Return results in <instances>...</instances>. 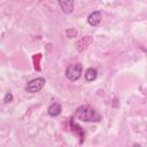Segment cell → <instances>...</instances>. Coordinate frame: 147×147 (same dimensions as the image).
I'll return each instance as SVG.
<instances>
[{"label": "cell", "mask_w": 147, "mask_h": 147, "mask_svg": "<svg viewBox=\"0 0 147 147\" xmlns=\"http://www.w3.org/2000/svg\"><path fill=\"white\" fill-rule=\"evenodd\" d=\"M75 117L82 122H100L101 116L90 106H79L75 110Z\"/></svg>", "instance_id": "cell-1"}, {"label": "cell", "mask_w": 147, "mask_h": 147, "mask_svg": "<svg viewBox=\"0 0 147 147\" xmlns=\"http://www.w3.org/2000/svg\"><path fill=\"white\" fill-rule=\"evenodd\" d=\"M82 71H83V67H82L80 63L70 64V65L67 68V70H65V77H67L70 82H76L77 79L80 78Z\"/></svg>", "instance_id": "cell-2"}, {"label": "cell", "mask_w": 147, "mask_h": 147, "mask_svg": "<svg viewBox=\"0 0 147 147\" xmlns=\"http://www.w3.org/2000/svg\"><path fill=\"white\" fill-rule=\"evenodd\" d=\"M45 78L42 77H37L32 80H30L26 86H25V91L29 92V93H36V92H39L44 86H45Z\"/></svg>", "instance_id": "cell-3"}, {"label": "cell", "mask_w": 147, "mask_h": 147, "mask_svg": "<svg viewBox=\"0 0 147 147\" xmlns=\"http://www.w3.org/2000/svg\"><path fill=\"white\" fill-rule=\"evenodd\" d=\"M101 20H102V15H101V11L99 10H95L93 13H91L87 17V23L91 25V26H98L100 23H101Z\"/></svg>", "instance_id": "cell-4"}, {"label": "cell", "mask_w": 147, "mask_h": 147, "mask_svg": "<svg viewBox=\"0 0 147 147\" xmlns=\"http://www.w3.org/2000/svg\"><path fill=\"white\" fill-rule=\"evenodd\" d=\"M57 2L64 14H70L74 11V8H75L74 0H57Z\"/></svg>", "instance_id": "cell-5"}, {"label": "cell", "mask_w": 147, "mask_h": 147, "mask_svg": "<svg viewBox=\"0 0 147 147\" xmlns=\"http://www.w3.org/2000/svg\"><path fill=\"white\" fill-rule=\"evenodd\" d=\"M61 111H62L61 105L57 103V102H54V103H52V105L48 107V114H49L51 116H53V117L59 116V115L61 114Z\"/></svg>", "instance_id": "cell-6"}, {"label": "cell", "mask_w": 147, "mask_h": 147, "mask_svg": "<svg viewBox=\"0 0 147 147\" xmlns=\"http://www.w3.org/2000/svg\"><path fill=\"white\" fill-rule=\"evenodd\" d=\"M96 76H98V71L94 69V68H88L86 71H85V79L87 82H93L96 79Z\"/></svg>", "instance_id": "cell-7"}, {"label": "cell", "mask_w": 147, "mask_h": 147, "mask_svg": "<svg viewBox=\"0 0 147 147\" xmlns=\"http://www.w3.org/2000/svg\"><path fill=\"white\" fill-rule=\"evenodd\" d=\"M74 119V118H72ZM71 119V127H72V131L75 132V133H78V136H79V139H80V144L84 141V132H83V130L80 129V126L79 125H77L74 121Z\"/></svg>", "instance_id": "cell-8"}, {"label": "cell", "mask_w": 147, "mask_h": 147, "mask_svg": "<svg viewBox=\"0 0 147 147\" xmlns=\"http://www.w3.org/2000/svg\"><path fill=\"white\" fill-rule=\"evenodd\" d=\"M91 42H92V38H91L90 36H85V37H83L82 39H79V41L77 42V47H79L80 45H84V49H85Z\"/></svg>", "instance_id": "cell-9"}, {"label": "cell", "mask_w": 147, "mask_h": 147, "mask_svg": "<svg viewBox=\"0 0 147 147\" xmlns=\"http://www.w3.org/2000/svg\"><path fill=\"white\" fill-rule=\"evenodd\" d=\"M65 34H67L68 38H72V37H75V36L77 34V31H76L75 29H68V30L65 31Z\"/></svg>", "instance_id": "cell-10"}, {"label": "cell", "mask_w": 147, "mask_h": 147, "mask_svg": "<svg viewBox=\"0 0 147 147\" xmlns=\"http://www.w3.org/2000/svg\"><path fill=\"white\" fill-rule=\"evenodd\" d=\"M3 101H5V103H9V102H11V101H13V94H11L10 92H8V93L5 95Z\"/></svg>", "instance_id": "cell-11"}]
</instances>
